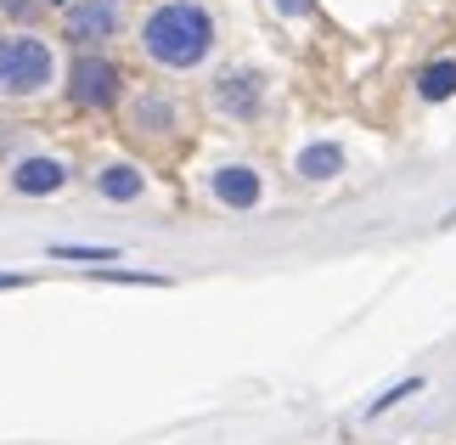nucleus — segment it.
Wrapping results in <instances>:
<instances>
[{"mask_svg": "<svg viewBox=\"0 0 456 445\" xmlns=\"http://www.w3.org/2000/svg\"><path fill=\"white\" fill-rule=\"evenodd\" d=\"M142 51H147V62L169 68V74L203 68L208 51H215V17H208L203 0H164L142 23Z\"/></svg>", "mask_w": 456, "mask_h": 445, "instance_id": "f257e3e1", "label": "nucleus"}, {"mask_svg": "<svg viewBox=\"0 0 456 445\" xmlns=\"http://www.w3.org/2000/svg\"><path fill=\"white\" fill-rule=\"evenodd\" d=\"M51 79H57V51H51L40 34H28V29L0 34V96L6 102L45 96Z\"/></svg>", "mask_w": 456, "mask_h": 445, "instance_id": "f03ea898", "label": "nucleus"}, {"mask_svg": "<svg viewBox=\"0 0 456 445\" xmlns=\"http://www.w3.org/2000/svg\"><path fill=\"white\" fill-rule=\"evenodd\" d=\"M68 96H74V108L108 113L113 102L125 96V74H118L113 57H102V51H85V57H74V68H68Z\"/></svg>", "mask_w": 456, "mask_h": 445, "instance_id": "7ed1b4c3", "label": "nucleus"}, {"mask_svg": "<svg viewBox=\"0 0 456 445\" xmlns=\"http://www.w3.org/2000/svg\"><path fill=\"white\" fill-rule=\"evenodd\" d=\"M208 96H215V108H220L225 119L254 124L259 113H265V74H259V68H225Z\"/></svg>", "mask_w": 456, "mask_h": 445, "instance_id": "20e7f679", "label": "nucleus"}, {"mask_svg": "<svg viewBox=\"0 0 456 445\" xmlns=\"http://www.w3.org/2000/svg\"><path fill=\"white\" fill-rule=\"evenodd\" d=\"M62 34L74 45H85V51L108 45L113 34H118V0H74L68 17H62Z\"/></svg>", "mask_w": 456, "mask_h": 445, "instance_id": "39448f33", "label": "nucleus"}, {"mask_svg": "<svg viewBox=\"0 0 456 445\" xmlns=\"http://www.w3.org/2000/svg\"><path fill=\"white\" fill-rule=\"evenodd\" d=\"M208 198L220 209H232V215H248V209L265 203V181H259L254 164H220L208 175Z\"/></svg>", "mask_w": 456, "mask_h": 445, "instance_id": "423d86ee", "label": "nucleus"}, {"mask_svg": "<svg viewBox=\"0 0 456 445\" xmlns=\"http://www.w3.org/2000/svg\"><path fill=\"white\" fill-rule=\"evenodd\" d=\"M62 186H68V164L51 152H28L12 164V192H23V198H51Z\"/></svg>", "mask_w": 456, "mask_h": 445, "instance_id": "0eeeda50", "label": "nucleus"}, {"mask_svg": "<svg viewBox=\"0 0 456 445\" xmlns=\"http://www.w3.org/2000/svg\"><path fill=\"white\" fill-rule=\"evenodd\" d=\"M130 130L142 141H169L175 130H181V108H175V96L164 91H142L130 102Z\"/></svg>", "mask_w": 456, "mask_h": 445, "instance_id": "6e6552de", "label": "nucleus"}, {"mask_svg": "<svg viewBox=\"0 0 456 445\" xmlns=\"http://www.w3.org/2000/svg\"><path fill=\"white\" fill-rule=\"evenodd\" d=\"M96 192H102L108 203H142V198H147V175L118 158V164H102V169H96Z\"/></svg>", "mask_w": 456, "mask_h": 445, "instance_id": "1a4fd4ad", "label": "nucleus"}, {"mask_svg": "<svg viewBox=\"0 0 456 445\" xmlns=\"http://www.w3.org/2000/svg\"><path fill=\"white\" fill-rule=\"evenodd\" d=\"M293 169H299V181H332V175L344 169V147L338 141H310V147L293 158Z\"/></svg>", "mask_w": 456, "mask_h": 445, "instance_id": "9d476101", "label": "nucleus"}, {"mask_svg": "<svg viewBox=\"0 0 456 445\" xmlns=\"http://www.w3.org/2000/svg\"><path fill=\"white\" fill-rule=\"evenodd\" d=\"M51 260H68V265H96L102 271V260H125L113 243H51Z\"/></svg>", "mask_w": 456, "mask_h": 445, "instance_id": "9b49d317", "label": "nucleus"}, {"mask_svg": "<svg viewBox=\"0 0 456 445\" xmlns=\"http://www.w3.org/2000/svg\"><path fill=\"white\" fill-rule=\"evenodd\" d=\"M417 96H423V102H445V96H456V62H428L423 79H417Z\"/></svg>", "mask_w": 456, "mask_h": 445, "instance_id": "f8f14e48", "label": "nucleus"}, {"mask_svg": "<svg viewBox=\"0 0 456 445\" xmlns=\"http://www.w3.org/2000/svg\"><path fill=\"white\" fill-rule=\"evenodd\" d=\"M411 395H423V378H406V383H395V389H383V395L366 406V417H383V412H395L400 400H411Z\"/></svg>", "mask_w": 456, "mask_h": 445, "instance_id": "ddd939ff", "label": "nucleus"}, {"mask_svg": "<svg viewBox=\"0 0 456 445\" xmlns=\"http://www.w3.org/2000/svg\"><path fill=\"white\" fill-rule=\"evenodd\" d=\"M0 12L17 17V23H34V17L45 12V0H0Z\"/></svg>", "mask_w": 456, "mask_h": 445, "instance_id": "4468645a", "label": "nucleus"}, {"mask_svg": "<svg viewBox=\"0 0 456 445\" xmlns=\"http://www.w3.org/2000/svg\"><path fill=\"white\" fill-rule=\"evenodd\" d=\"M12 288H28V276L23 271H0V293H12Z\"/></svg>", "mask_w": 456, "mask_h": 445, "instance_id": "2eb2a0df", "label": "nucleus"}, {"mask_svg": "<svg viewBox=\"0 0 456 445\" xmlns=\"http://www.w3.org/2000/svg\"><path fill=\"white\" fill-rule=\"evenodd\" d=\"M276 6H282V12L293 17V12H310V0H276Z\"/></svg>", "mask_w": 456, "mask_h": 445, "instance_id": "dca6fc26", "label": "nucleus"}, {"mask_svg": "<svg viewBox=\"0 0 456 445\" xmlns=\"http://www.w3.org/2000/svg\"><path fill=\"white\" fill-rule=\"evenodd\" d=\"M451 220H456V209H451V215H445V226H451Z\"/></svg>", "mask_w": 456, "mask_h": 445, "instance_id": "f3484780", "label": "nucleus"}]
</instances>
